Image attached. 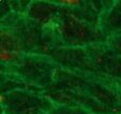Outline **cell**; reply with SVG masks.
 Listing matches in <instances>:
<instances>
[{
	"mask_svg": "<svg viewBox=\"0 0 121 114\" xmlns=\"http://www.w3.org/2000/svg\"><path fill=\"white\" fill-rule=\"evenodd\" d=\"M3 114H5V113H3Z\"/></svg>",
	"mask_w": 121,
	"mask_h": 114,
	"instance_id": "obj_1",
	"label": "cell"
}]
</instances>
